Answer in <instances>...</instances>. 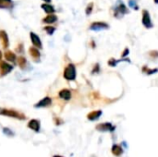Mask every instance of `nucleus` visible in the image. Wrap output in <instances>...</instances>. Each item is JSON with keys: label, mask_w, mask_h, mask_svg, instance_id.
Instances as JSON below:
<instances>
[{"label": "nucleus", "mask_w": 158, "mask_h": 157, "mask_svg": "<svg viewBox=\"0 0 158 157\" xmlns=\"http://www.w3.org/2000/svg\"><path fill=\"white\" fill-rule=\"evenodd\" d=\"M5 58H6V60H8L9 62H13V63L16 62V59H17L16 55L11 51H7L5 53Z\"/></svg>", "instance_id": "6ab92c4d"}, {"label": "nucleus", "mask_w": 158, "mask_h": 157, "mask_svg": "<svg viewBox=\"0 0 158 157\" xmlns=\"http://www.w3.org/2000/svg\"><path fill=\"white\" fill-rule=\"evenodd\" d=\"M18 64H19V66L20 67V68H25L26 65H27V60L24 57H20L19 58V60H18Z\"/></svg>", "instance_id": "b1692460"}, {"label": "nucleus", "mask_w": 158, "mask_h": 157, "mask_svg": "<svg viewBox=\"0 0 158 157\" xmlns=\"http://www.w3.org/2000/svg\"><path fill=\"white\" fill-rule=\"evenodd\" d=\"M45 31L47 32V34L52 35L54 32H55L56 28H55V27H52V26H45Z\"/></svg>", "instance_id": "393cba45"}, {"label": "nucleus", "mask_w": 158, "mask_h": 157, "mask_svg": "<svg viewBox=\"0 0 158 157\" xmlns=\"http://www.w3.org/2000/svg\"><path fill=\"white\" fill-rule=\"evenodd\" d=\"M121 144H123V146H124L125 148H127V147H128V145H127V142H123Z\"/></svg>", "instance_id": "c756f323"}, {"label": "nucleus", "mask_w": 158, "mask_h": 157, "mask_svg": "<svg viewBox=\"0 0 158 157\" xmlns=\"http://www.w3.org/2000/svg\"><path fill=\"white\" fill-rule=\"evenodd\" d=\"M99 72H100V65H99V63H96L94 65V68L92 70V74H98Z\"/></svg>", "instance_id": "a878e982"}, {"label": "nucleus", "mask_w": 158, "mask_h": 157, "mask_svg": "<svg viewBox=\"0 0 158 157\" xmlns=\"http://www.w3.org/2000/svg\"><path fill=\"white\" fill-rule=\"evenodd\" d=\"M29 52H30V55H31V58L34 59V61H39L40 60L41 54H40V51L37 49V47H35V46L31 47L29 49Z\"/></svg>", "instance_id": "f8f14e48"}, {"label": "nucleus", "mask_w": 158, "mask_h": 157, "mask_svg": "<svg viewBox=\"0 0 158 157\" xmlns=\"http://www.w3.org/2000/svg\"><path fill=\"white\" fill-rule=\"evenodd\" d=\"M0 115L9 117H13V118H17L19 120H24L26 119V117L18 111H15L12 109H1L0 110Z\"/></svg>", "instance_id": "7ed1b4c3"}, {"label": "nucleus", "mask_w": 158, "mask_h": 157, "mask_svg": "<svg viewBox=\"0 0 158 157\" xmlns=\"http://www.w3.org/2000/svg\"><path fill=\"white\" fill-rule=\"evenodd\" d=\"M52 104V99L50 97L48 96H45V98H43L42 100H40L39 102L37 103V104L34 105V107L35 108H43V107H48L50 106Z\"/></svg>", "instance_id": "6e6552de"}, {"label": "nucleus", "mask_w": 158, "mask_h": 157, "mask_svg": "<svg viewBox=\"0 0 158 157\" xmlns=\"http://www.w3.org/2000/svg\"><path fill=\"white\" fill-rule=\"evenodd\" d=\"M30 37H31V43L32 45H34L35 47L39 48V49H42L43 46H42V42H41V39L39 38L37 34H35L34 32H31L30 33Z\"/></svg>", "instance_id": "1a4fd4ad"}, {"label": "nucleus", "mask_w": 158, "mask_h": 157, "mask_svg": "<svg viewBox=\"0 0 158 157\" xmlns=\"http://www.w3.org/2000/svg\"><path fill=\"white\" fill-rule=\"evenodd\" d=\"M111 151L115 156H120L123 154V149H122V147L120 145L114 144L112 146V148H111Z\"/></svg>", "instance_id": "f3484780"}, {"label": "nucleus", "mask_w": 158, "mask_h": 157, "mask_svg": "<svg viewBox=\"0 0 158 157\" xmlns=\"http://www.w3.org/2000/svg\"><path fill=\"white\" fill-rule=\"evenodd\" d=\"M58 95L61 99L65 100V101H69L71 99V91H70L69 89H63L58 93Z\"/></svg>", "instance_id": "ddd939ff"}, {"label": "nucleus", "mask_w": 158, "mask_h": 157, "mask_svg": "<svg viewBox=\"0 0 158 157\" xmlns=\"http://www.w3.org/2000/svg\"><path fill=\"white\" fill-rule=\"evenodd\" d=\"M28 128H30L31 130L35 132H39L41 128V123L38 119H31L28 123Z\"/></svg>", "instance_id": "9d476101"}, {"label": "nucleus", "mask_w": 158, "mask_h": 157, "mask_svg": "<svg viewBox=\"0 0 158 157\" xmlns=\"http://www.w3.org/2000/svg\"><path fill=\"white\" fill-rule=\"evenodd\" d=\"M41 7L47 14H53V13H55V11H56L55 8H54V7L51 6V5H49V4H43Z\"/></svg>", "instance_id": "aec40b11"}, {"label": "nucleus", "mask_w": 158, "mask_h": 157, "mask_svg": "<svg viewBox=\"0 0 158 157\" xmlns=\"http://www.w3.org/2000/svg\"><path fill=\"white\" fill-rule=\"evenodd\" d=\"M0 41H1L4 48H7L8 46V45H9L8 36L7 32L5 31H0Z\"/></svg>", "instance_id": "2eb2a0df"}, {"label": "nucleus", "mask_w": 158, "mask_h": 157, "mask_svg": "<svg viewBox=\"0 0 158 157\" xmlns=\"http://www.w3.org/2000/svg\"><path fill=\"white\" fill-rule=\"evenodd\" d=\"M57 20V15L53 13V14H48L45 19H43V22L45 24H52V23H55Z\"/></svg>", "instance_id": "dca6fc26"}, {"label": "nucleus", "mask_w": 158, "mask_h": 157, "mask_svg": "<svg viewBox=\"0 0 158 157\" xmlns=\"http://www.w3.org/2000/svg\"><path fill=\"white\" fill-rule=\"evenodd\" d=\"M13 8H14V3L12 0H0V8L11 9Z\"/></svg>", "instance_id": "4468645a"}, {"label": "nucleus", "mask_w": 158, "mask_h": 157, "mask_svg": "<svg viewBox=\"0 0 158 157\" xmlns=\"http://www.w3.org/2000/svg\"><path fill=\"white\" fill-rule=\"evenodd\" d=\"M76 75H77V71H76L75 65L72 63H69L64 69V78L67 80L72 82V80H76Z\"/></svg>", "instance_id": "f03ea898"}, {"label": "nucleus", "mask_w": 158, "mask_h": 157, "mask_svg": "<svg viewBox=\"0 0 158 157\" xmlns=\"http://www.w3.org/2000/svg\"><path fill=\"white\" fill-rule=\"evenodd\" d=\"M13 70V67L8 63L1 61L0 62V76H6Z\"/></svg>", "instance_id": "0eeeda50"}, {"label": "nucleus", "mask_w": 158, "mask_h": 157, "mask_svg": "<svg viewBox=\"0 0 158 157\" xmlns=\"http://www.w3.org/2000/svg\"><path fill=\"white\" fill-rule=\"evenodd\" d=\"M141 71H143V73H145L146 75H154L155 73L158 72V68H149L147 66H143V68H141Z\"/></svg>", "instance_id": "a211bd4d"}, {"label": "nucleus", "mask_w": 158, "mask_h": 157, "mask_svg": "<svg viewBox=\"0 0 158 157\" xmlns=\"http://www.w3.org/2000/svg\"><path fill=\"white\" fill-rule=\"evenodd\" d=\"M43 1H45V3H50V2H51V0H43Z\"/></svg>", "instance_id": "7c9ffc66"}, {"label": "nucleus", "mask_w": 158, "mask_h": 157, "mask_svg": "<svg viewBox=\"0 0 158 157\" xmlns=\"http://www.w3.org/2000/svg\"><path fill=\"white\" fill-rule=\"evenodd\" d=\"M113 10H114V13H113L114 17L118 20L122 19L124 17V15L129 13V10L128 9L126 5H125L121 0H117V2L116 4V6L114 7Z\"/></svg>", "instance_id": "f257e3e1"}, {"label": "nucleus", "mask_w": 158, "mask_h": 157, "mask_svg": "<svg viewBox=\"0 0 158 157\" xmlns=\"http://www.w3.org/2000/svg\"><path fill=\"white\" fill-rule=\"evenodd\" d=\"M2 52L1 51H0V60H1V57H2V54H1Z\"/></svg>", "instance_id": "473e14b6"}, {"label": "nucleus", "mask_w": 158, "mask_h": 157, "mask_svg": "<svg viewBox=\"0 0 158 157\" xmlns=\"http://www.w3.org/2000/svg\"><path fill=\"white\" fill-rule=\"evenodd\" d=\"M53 157H63V156H61V155H54Z\"/></svg>", "instance_id": "2f4dec72"}, {"label": "nucleus", "mask_w": 158, "mask_h": 157, "mask_svg": "<svg viewBox=\"0 0 158 157\" xmlns=\"http://www.w3.org/2000/svg\"><path fill=\"white\" fill-rule=\"evenodd\" d=\"M128 4H129V7L130 8H132L133 10H138L139 9V6L137 4V0H129Z\"/></svg>", "instance_id": "412c9836"}, {"label": "nucleus", "mask_w": 158, "mask_h": 157, "mask_svg": "<svg viewBox=\"0 0 158 157\" xmlns=\"http://www.w3.org/2000/svg\"><path fill=\"white\" fill-rule=\"evenodd\" d=\"M3 133L6 135V136L10 137V138L15 136V133L10 128H3Z\"/></svg>", "instance_id": "5701e85b"}, {"label": "nucleus", "mask_w": 158, "mask_h": 157, "mask_svg": "<svg viewBox=\"0 0 158 157\" xmlns=\"http://www.w3.org/2000/svg\"><path fill=\"white\" fill-rule=\"evenodd\" d=\"M95 128L100 132H114L116 129V126H114L110 122H103L96 125Z\"/></svg>", "instance_id": "39448f33"}, {"label": "nucleus", "mask_w": 158, "mask_h": 157, "mask_svg": "<svg viewBox=\"0 0 158 157\" xmlns=\"http://www.w3.org/2000/svg\"><path fill=\"white\" fill-rule=\"evenodd\" d=\"M91 44H92V48H94V47H95L94 41H92V42H91Z\"/></svg>", "instance_id": "c85d7f7f"}, {"label": "nucleus", "mask_w": 158, "mask_h": 157, "mask_svg": "<svg viewBox=\"0 0 158 157\" xmlns=\"http://www.w3.org/2000/svg\"><path fill=\"white\" fill-rule=\"evenodd\" d=\"M110 28V26L108 23L105 22V21H94V22H92L89 29L91 31H100L103 30H108Z\"/></svg>", "instance_id": "423d86ee"}, {"label": "nucleus", "mask_w": 158, "mask_h": 157, "mask_svg": "<svg viewBox=\"0 0 158 157\" xmlns=\"http://www.w3.org/2000/svg\"><path fill=\"white\" fill-rule=\"evenodd\" d=\"M141 15H143V18H141V23H143V25L146 29H152L154 27V24H152V21L151 20L150 12L147 9H143L141 11Z\"/></svg>", "instance_id": "20e7f679"}, {"label": "nucleus", "mask_w": 158, "mask_h": 157, "mask_svg": "<svg viewBox=\"0 0 158 157\" xmlns=\"http://www.w3.org/2000/svg\"><path fill=\"white\" fill-rule=\"evenodd\" d=\"M102 110H95V111H92L90 112L88 115H87V118L90 120V121H95L97 119H99L102 116Z\"/></svg>", "instance_id": "9b49d317"}, {"label": "nucleus", "mask_w": 158, "mask_h": 157, "mask_svg": "<svg viewBox=\"0 0 158 157\" xmlns=\"http://www.w3.org/2000/svg\"><path fill=\"white\" fill-rule=\"evenodd\" d=\"M154 2H155V4H158V0H154Z\"/></svg>", "instance_id": "72a5a7b5"}, {"label": "nucleus", "mask_w": 158, "mask_h": 157, "mask_svg": "<svg viewBox=\"0 0 158 157\" xmlns=\"http://www.w3.org/2000/svg\"><path fill=\"white\" fill-rule=\"evenodd\" d=\"M92 10H94V3L91 2L89 3L88 5H87V7L85 8V14L87 16H90L92 12Z\"/></svg>", "instance_id": "4be33fe9"}, {"label": "nucleus", "mask_w": 158, "mask_h": 157, "mask_svg": "<svg viewBox=\"0 0 158 157\" xmlns=\"http://www.w3.org/2000/svg\"><path fill=\"white\" fill-rule=\"evenodd\" d=\"M149 56L152 57V58H154V59H156L158 58V51L157 50H152V51H149Z\"/></svg>", "instance_id": "bb28decb"}, {"label": "nucleus", "mask_w": 158, "mask_h": 157, "mask_svg": "<svg viewBox=\"0 0 158 157\" xmlns=\"http://www.w3.org/2000/svg\"><path fill=\"white\" fill-rule=\"evenodd\" d=\"M129 55V49L128 47H126L125 49L122 51V53H121V57L122 58H125V57H127Z\"/></svg>", "instance_id": "cd10ccee"}]
</instances>
